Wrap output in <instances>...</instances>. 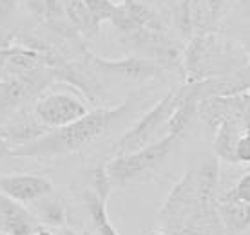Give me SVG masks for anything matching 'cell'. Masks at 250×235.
<instances>
[{
	"instance_id": "1",
	"label": "cell",
	"mask_w": 250,
	"mask_h": 235,
	"mask_svg": "<svg viewBox=\"0 0 250 235\" xmlns=\"http://www.w3.org/2000/svg\"><path fill=\"white\" fill-rule=\"evenodd\" d=\"M158 223L170 235H227L219 215V159H201L170 188Z\"/></svg>"
},
{
	"instance_id": "2",
	"label": "cell",
	"mask_w": 250,
	"mask_h": 235,
	"mask_svg": "<svg viewBox=\"0 0 250 235\" xmlns=\"http://www.w3.org/2000/svg\"><path fill=\"white\" fill-rule=\"evenodd\" d=\"M138 99L134 96L122 101L114 107H98L94 111H89L78 121L60 129L49 130L45 136L37 141L29 143L25 147L13 149L11 156L15 157H35V159H49V157H60L80 152L85 147L93 145L100 137L111 132L114 125L122 121L132 109H136Z\"/></svg>"
},
{
	"instance_id": "3",
	"label": "cell",
	"mask_w": 250,
	"mask_h": 235,
	"mask_svg": "<svg viewBox=\"0 0 250 235\" xmlns=\"http://www.w3.org/2000/svg\"><path fill=\"white\" fill-rule=\"evenodd\" d=\"M249 55L218 33L196 35L183 49L182 69L185 81H201L207 78L236 75L249 67Z\"/></svg>"
},
{
	"instance_id": "4",
	"label": "cell",
	"mask_w": 250,
	"mask_h": 235,
	"mask_svg": "<svg viewBox=\"0 0 250 235\" xmlns=\"http://www.w3.org/2000/svg\"><path fill=\"white\" fill-rule=\"evenodd\" d=\"M182 145V137L167 134L152 145L129 154L114 156L105 163V172L113 186H127L149 177L158 167H162L169 156Z\"/></svg>"
},
{
	"instance_id": "5",
	"label": "cell",
	"mask_w": 250,
	"mask_h": 235,
	"mask_svg": "<svg viewBox=\"0 0 250 235\" xmlns=\"http://www.w3.org/2000/svg\"><path fill=\"white\" fill-rule=\"evenodd\" d=\"M182 98V87H178V89L169 91L162 99H158L136 123H132L116 139L113 147L114 156L136 152V150L144 149L147 145L156 143L163 136H167L170 118L176 112V109L180 107Z\"/></svg>"
},
{
	"instance_id": "6",
	"label": "cell",
	"mask_w": 250,
	"mask_h": 235,
	"mask_svg": "<svg viewBox=\"0 0 250 235\" xmlns=\"http://www.w3.org/2000/svg\"><path fill=\"white\" fill-rule=\"evenodd\" d=\"M87 112L85 101L80 99L76 93H69V91L44 93L33 107V114L38 118V121L51 130L75 123Z\"/></svg>"
},
{
	"instance_id": "7",
	"label": "cell",
	"mask_w": 250,
	"mask_h": 235,
	"mask_svg": "<svg viewBox=\"0 0 250 235\" xmlns=\"http://www.w3.org/2000/svg\"><path fill=\"white\" fill-rule=\"evenodd\" d=\"M114 186L105 172V165L96 167L91 174V185L80 192L82 206L85 208L89 223L96 235H120L107 215V199Z\"/></svg>"
},
{
	"instance_id": "8",
	"label": "cell",
	"mask_w": 250,
	"mask_h": 235,
	"mask_svg": "<svg viewBox=\"0 0 250 235\" xmlns=\"http://www.w3.org/2000/svg\"><path fill=\"white\" fill-rule=\"evenodd\" d=\"M87 56L94 69L98 71V75L105 80L107 85L111 80L145 81L150 78H156L165 71L158 62L149 60V58H142V56L131 55L124 60H107V58H100L93 53H87Z\"/></svg>"
},
{
	"instance_id": "9",
	"label": "cell",
	"mask_w": 250,
	"mask_h": 235,
	"mask_svg": "<svg viewBox=\"0 0 250 235\" xmlns=\"http://www.w3.org/2000/svg\"><path fill=\"white\" fill-rule=\"evenodd\" d=\"M109 22L114 25V29L120 33V37L132 35V33L142 31V29L167 31L162 17L149 4H144L142 0L118 2Z\"/></svg>"
},
{
	"instance_id": "10",
	"label": "cell",
	"mask_w": 250,
	"mask_h": 235,
	"mask_svg": "<svg viewBox=\"0 0 250 235\" xmlns=\"http://www.w3.org/2000/svg\"><path fill=\"white\" fill-rule=\"evenodd\" d=\"M55 186L51 179L37 174H7L0 176V194L20 204H31L51 196Z\"/></svg>"
},
{
	"instance_id": "11",
	"label": "cell",
	"mask_w": 250,
	"mask_h": 235,
	"mask_svg": "<svg viewBox=\"0 0 250 235\" xmlns=\"http://www.w3.org/2000/svg\"><path fill=\"white\" fill-rule=\"evenodd\" d=\"M42 224L20 203L0 194V232L4 235H33Z\"/></svg>"
},
{
	"instance_id": "12",
	"label": "cell",
	"mask_w": 250,
	"mask_h": 235,
	"mask_svg": "<svg viewBox=\"0 0 250 235\" xmlns=\"http://www.w3.org/2000/svg\"><path fill=\"white\" fill-rule=\"evenodd\" d=\"M49 130L51 129H47L44 123H40L38 118L33 114V116H24L0 127V137L9 143L11 149H19V147H25V145L40 139Z\"/></svg>"
},
{
	"instance_id": "13",
	"label": "cell",
	"mask_w": 250,
	"mask_h": 235,
	"mask_svg": "<svg viewBox=\"0 0 250 235\" xmlns=\"http://www.w3.org/2000/svg\"><path fill=\"white\" fill-rule=\"evenodd\" d=\"M219 215L227 235H245L250 230V204L225 192L219 196Z\"/></svg>"
},
{
	"instance_id": "14",
	"label": "cell",
	"mask_w": 250,
	"mask_h": 235,
	"mask_svg": "<svg viewBox=\"0 0 250 235\" xmlns=\"http://www.w3.org/2000/svg\"><path fill=\"white\" fill-rule=\"evenodd\" d=\"M33 204V215L38 219V223L47 228H65V223L69 219L67 208L63 201L53 197V194L47 197H42L35 201Z\"/></svg>"
},
{
	"instance_id": "15",
	"label": "cell",
	"mask_w": 250,
	"mask_h": 235,
	"mask_svg": "<svg viewBox=\"0 0 250 235\" xmlns=\"http://www.w3.org/2000/svg\"><path fill=\"white\" fill-rule=\"evenodd\" d=\"M60 6H62L63 15L69 20V24L73 25L82 37H94L98 33L100 25L94 22L93 15L89 13L83 0H60Z\"/></svg>"
},
{
	"instance_id": "16",
	"label": "cell",
	"mask_w": 250,
	"mask_h": 235,
	"mask_svg": "<svg viewBox=\"0 0 250 235\" xmlns=\"http://www.w3.org/2000/svg\"><path fill=\"white\" fill-rule=\"evenodd\" d=\"M87 6L89 13L93 15L94 22L100 25L102 22L111 20L114 9H116V0H83Z\"/></svg>"
},
{
	"instance_id": "17",
	"label": "cell",
	"mask_w": 250,
	"mask_h": 235,
	"mask_svg": "<svg viewBox=\"0 0 250 235\" xmlns=\"http://www.w3.org/2000/svg\"><path fill=\"white\" fill-rule=\"evenodd\" d=\"M229 192H230L236 199H239V201L250 204V172L243 174V176L239 177L238 183L232 186Z\"/></svg>"
},
{
	"instance_id": "18",
	"label": "cell",
	"mask_w": 250,
	"mask_h": 235,
	"mask_svg": "<svg viewBox=\"0 0 250 235\" xmlns=\"http://www.w3.org/2000/svg\"><path fill=\"white\" fill-rule=\"evenodd\" d=\"M236 165H250V130L247 127L241 139L236 147Z\"/></svg>"
},
{
	"instance_id": "19",
	"label": "cell",
	"mask_w": 250,
	"mask_h": 235,
	"mask_svg": "<svg viewBox=\"0 0 250 235\" xmlns=\"http://www.w3.org/2000/svg\"><path fill=\"white\" fill-rule=\"evenodd\" d=\"M207 6L210 7V11H212L214 19H216V22L219 20V17H221V13H223V6H225V0H205Z\"/></svg>"
},
{
	"instance_id": "20",
	"label": "cell",
	"mask_w": 250,
	"mask_h": 235,
	"mask_svg": "<svg viewBox=\"0 0 250 235\" xmlns=\"http://www.w3.org/2000/svg\"><path fill=\"white\" fill-rule=\"evenodd\" d=\"M11 147H9V143L4 141L2 137H0V161L4 159V157H7V156H11Z\"/></svg>"
},
{
	"instance_id": "21",
	"label": "cell",
	"mask_w": 250,
	"mask_h": 235,
	"mask_svg": "<svg viewBox=\"0 0 250 235\" xmlns=\"http://www.w3.org/2000/svg\"><path fill=\"white\" fill-rule=\"evenodd\" d=\"M62 235H76L73 230H69V228H62Z\"/></svg>"
},
{
	"instance_id": "22",
	"label": "cell",
	"mask_w": 250,
	"mask_h": 235,
	"mask_svg": "<svg viewBox=\"0 0 250 235\" xmlns=\"http://www.w3.org/2000/svg\"><path fill=\"white\" fill-rule=\"evenodd\" d=\"M243 99L249 103V107H250V91H247V93H243Z\"/></svg>"
},
{
	"instance_id": "23",
	"label": "cell",
	"mask_w": 250,
	"mask_h": 235,
	"mask_svg": "<svg viewBox=\"0 0 250 235\" xmlns=\"http://www.w3.org/2000/svg\"><path fill=\"white\" fill-rule=\"evenodd\" d=\"M152 235H170V234H167V232H163V230H160V232H156V234H152Z\"/></svg>"
},
{
	"instance_id": "24",
	"label": "cell",
	"mask_w": 250,
	"mask_h": 235,
	"mask_svg": "<svg viewBox=\"0 0 250 235\" xmlns=\"http://www.w3.org/2000/svg\"><path fill=\"white\" fill-rule=\"evenodd\" d=\"M118 2H127V0H118Z\"/></svg>"
}]
</instances>
